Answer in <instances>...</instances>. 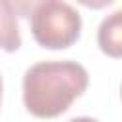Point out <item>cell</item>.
<instances>
[{
    "instance_id": "obj_6",
    "label": "cell",
    "mask_w": 122,
    "mask_h": 122,
    "mask_svg": "<svg viewBox=\"0 0 122 122\" xmlns=\"http://www.w3.org/2000/svg\"><path fill=\"white\" fill-rule=\"evenodd\" d=\"M0 99H2V80H0Z\"/></svg>"
},
{
    "instance_id": "obj_2",
    "label": "cell",
    "mask_w": 122,
    "mask_h": 122,
    "mask_svg": "<svg viewBox=\"0 0 122 122\" xmlns=\"http://www.w3.org/2000/svg\"><path fill=\"white\" fill-rule=\"evenodd\" d=\"M80 27L78 11L65 2H42L30 15L32 36L46 50L71 48L80 36Z\"/></svg>"
},
{
    "instance_id": "obj_5",
    "label": "cell",
    "mask_w": 122,
    "mask_h": 122,
    "mask_svg": "<svg viewBox=\"0 0 122 122\" xmlns=\"http://www.w3.org/2000/svg\"><path fill=\"white\" fill-rule=\"evenodd\" d=\"M71 122H97V120L88 118V116H80V118H74V120H71Z\"/></svg>"
},
{
    "instance_id": "obj_3",
    "label": "cell",
    "mask_w": 122,
    "mask_h": 122,
    "mask_svg": "<svg viewBox=\"0 0 122 122\" xmlns=\"http://www.w3.org/2000/svg\"><path fill=\"white\" fill-rule=\"evenodd\" d=\"M21 46L17 13L13 4L0 0V48L6 51H15Z\"/></svg>"
},
{
    "instance_id": "obj_4",
    "label": "cell",
    "mask_w": 122,
    "mask_h": 122,
    "mask_svg": "<svg viewBox=\"0 0 122 122\" xmlns=\"http://www.w3.org/2000/svg\"><path fill=\"white\" fill-rule=\"evenodd\" d=\"M122 13L116 11L112 13V17L105 19L99 27V48L111 55V57H120L122 55V30H120V17Z\"/></svg>"
},
{
    "instance_id": "obj_1",
    "label": "cell",
    "mask_w": 122,
    "mask_h": 122,
    "mask_svg": "<svg viewBox=\"0 0 122 122\" xmlns=\"http://www.w3.org/2000/svg\"><path fill=\"white\" fill-rule=\"evenodd\" d=\"M88 88V72L72 61H46L32 65L23 80V101L36 118L63 114Z\"/></svg>"
}]
</instances>
